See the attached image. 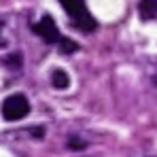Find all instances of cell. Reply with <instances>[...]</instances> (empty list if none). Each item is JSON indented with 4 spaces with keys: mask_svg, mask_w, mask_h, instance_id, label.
I'll use <instances>...</instances> for the list:
<instances>
[{
    "mask_svg": "<svg viewBox=\"0 0 157 157\" xmlns=\"http://www.w3.org/2000/svg\"><path fill=\"white\" fill-rule=\"evenodd\" d=\"M34 32H36L45 43L57 45V49L62 53H75L78 49V45L75 40H70V38H66V36L59 34V30H57V26H55L51 15H45L40 21H36V24H34Z\"/></svg>",
    "mask_w": 157,
    "mask_h": 157,
    "instance_id": "cell-1",
    "label": "cell"
},
{
    "mask_svg": "<svg viewBox=\"0 0 157 157\" xmlns=\"http://www.w3.org/2000/svg\"><path fill=\"white\" fill-rule=\"evenodd\" d=\"M62 6L66 9V13L70 15L72 24L77 26V30H83V32H94L98 28V21L89 15L87 11V4L85 0H59Z\"/></svg>",
    "mask_w": 157,
    "mask_h": 157,
    "instance_id": "cell-2",
    "label": "cell"
},
{
    "mask_svg": "<svg viewBox=\"0 0 157 157\" xmlns=\"http://www.w3.org/2000/svg\"><path fill=\"white\" fill-rule=\"evenodd\" d=\"M28 113H30V102H28L26 96H21V94L9 96L2 102V117L6 121H19V119L26 117Z\"/></svg>",
    "mask_w": 157,
    "mask_h": 157,
    "instance_id": "cell-3",
    "label": "cell"
},
{
    "mask_svg": "<svg viewBox=\"0 0 157 157\" xmlns=\"http://www.w3.org/2000/svg\"><path fill=\"white\" fill-rule=\"evenodd\" d=\"M138 13L144 21L157 19V0H140L138 2Z\"/></svg>",
    "mask_w": 157,
    "mask_h": 157,
    "instance_id": "cell-4",
    "label": "cell"
},
{
    "mask_svg": "<svg viewBox=\"0 0 157 157\" xmlns=\"http://www.w3.org/2000/svg\"><path fill=\"white\" fill-rule=\"evenodd\" d=\"M51 85L55 87V89H68V85H70V77H68V72H64V70H53Z\"/></svg>",
    "mask_w": 157,
    "mask_h": 157,
    "instance_id": "cell-5",
    "label": "cell"
},
{
    "mask_svg": "<svg viewBox=\"0 0 157 157\" xmlns=\"http://www.w3.org/2000/svg\"><path fill=\"white\" fill-rule=\"evenodd\" d=\"M68 147H70L72 151H83V149L87 147V142L81 140V138H77V136H70V138H68Z\"/></svg>",
    "mask_w": 157,
    "mask_h": 157,
    "instance_id": "cell-6",
    "label": "cell"
},
{
    "mask_svg": "<svg viewBox=\"0 0 157 157\" xmlns=\"http://www.w3.org/2000/svg\"><path fill=\"white\" fill-rule=\"evenodd\" d=\"M4 62H6V66L19 68V66H21V55H19V53H15V55H9V57H6Z\"/></svg>",
    "mask_w": 157,
    "mask_h": 157,
    "instance_id": "cell-7",
    "label": "cell"
},
{
    "mask_svg": "<svg viewBox=\"0 0 157 157\" xmlns=\"http://www.w3.org/2000/svg\"><path fill=\"white\" fill-rule=\"evenodd\" d=\"M0 34H2V21H0ZM0 43H2V36H0Z\"/></svg>",
    "mask_w": 157,
    "mask_h": 157,
    "instance_id": "cell-8",
    "label": "cell"
},
{
    "mask_svg": "<svg viewBox=\"0 0 157 157\" xmlns=\"http://www.w3.org/2000/svg\"><path fill=\"white\" fill-rule=\"evenodd\" d=\"M153 83H155V85H157V75H155V77H153Z\"/></svg>",
    "mask_w": 157,
    "mask_h": 157,
    "instance_id": "cell-9",
    "label": "cell"
}]
</instances>
